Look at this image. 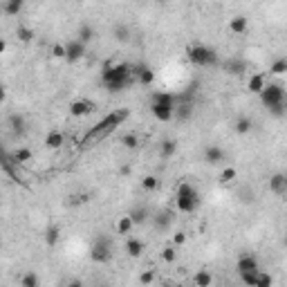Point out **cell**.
<instances>
[{
  "label": "cell",
  "instance_id": "obj_1",
  "mask_svg": "<svg viewBox=\"0 0 287 287\" xmlns=\"http://www.w3.org/2000/svg\"><path fill=\"white\" fill-rule=\"evenodd\" d=\"M133 65L130 63H114V65H106L101 72V81L103 86L110 92H121L133 83Z\"/></svg>",
  "mask_w": 287,
  "mask_h": 287
},
{
  "label": "cell",
  "instance_id": "obj_2",
  "mask_svg": "<svg viewBox=\"0 0 287 287\" xmlns=\"http://www.w3.org/2000/svg\"><path fill=\"white\" fill-rule=\"evenodd\" d=\"M260 103H263L274 117H283L287 112V92L280 83H267L263 92H260Z\"/></svg>",
  "mask_w": 287,
  "mask_h": 287
},
{
  "label": "cell",
  "instance_id": "obj_3",
  "mask_svg": "<svg viewBox=\"0 0 287 287\" xmlns=\"http://www.w3.org/2000/svg\"><path fill=\"white\" fill-rule=\"evenodd\" d=\"M175 108H177V97L171 92H155L153 101H150V112L157 121H171L175 119Z\"/></svg>",
  "mask_w": 287,
  "mask_h": 287
},
{
  "label": "cell",
  "instance_id": "obj_4",
  "mask_svg": "<svg viewBox=\"0 0 287 287\" xmlns=\"http://www.w3.org/2000/svg\"><path fill=\"white\" fill-rule=\"evenodd\" d=\"M175 207L177 211L182 213H193L197 207H200V193L193 184L189 182H182V184H177L175 189Z\"/></svg>",
  "mask_w": 287,
  "mask_h": 287
},
{
  "label": "cell",
  "instance_id": "obj_5",
  "mask_svg": "<svg viewBox=\"0 0 287 287\" xmlns=\"http://www.w3.org/2000/svg\"><path fill=\"white\" fill-rule=\"evenodd\" d=\"M186 59L197 67H213V65L220 63L218 52L213 48H209V45H204V43H193L191 48L186 50Z\"/></svg>",
  "mask_w": 287,
  "mask_h": 287
},
{
  "label": "cell",
  "instance_id": "obj_6",
  "mask_svg": "<svg viewBox=\"0 0 287 287\" xmlns=\"http://www.w3.org/2000/svg\"><path fill=\"white\" fill-rule=\"evenodd\" d=\"M126 119H128V110H126V108H121V110H112L110 114H106L101 121H97L95 126H92L90 137H106L108 133H112L114 128L121 126Z\"/></svg>",
  "mask_w": 287,
  "mask_h": 287
},
{
  "label": "cell",
  "instance_id": "obj_7",
  "mask_svg": "<svg viewBox=\"0 0 287 287\" xmlns=\"http://www.w3.org/2000/svg\"><path fill=\"white\" fill-rule=\"evenodd\" d=\"M90 260L97 265H106L112 260V242L106 236H97L90 247Z\"/></svg>",
  "mask_w": 287,
  "mask_h": 287
},
{
  "label": "cell",
  "instance_id": "obj_8",
  "mask_svg": "<svg viewBox=\"0 0 287 287\" xmlns=\"http://www.w3.org/2000/svg\"><path fill=\"white\" fill-rule=\"evenodd\" d=\"M65 52H67L65 59L70 61V63H74V61H81L83 56H86L88 45L81 43L79 38H72V40H67V43H65Z\"/></svg>",
  "mask_w": 287,
  "mask_h": 287
},
{
  "label": "cell",
  "instance_id": "obj_9",
  "mask_svg": "<svg viewBox=\"0 0 287 287\" xmlns=\"http://www.w3.org/2000/svg\"><path fill=\"white\" fill-rule=\"evenodd\" d=\"M238 274H252V271H260V263L254 254H242L236 263Z\"/></svg>",
  "mask_w": 287,
  "mask_h": 287
},
{
  "label": "cell",
  "instance_id": "obj_10",
  "mask_svg": "<svg viewBox=\"0 0 287 287\" xmlns=\"http://www.w3.org/2000/svg\"><path fill=\"white\" fill-rule=\"evenodd\" d=\"M133 76L137 79L142 86H150V83L155 81V72H153V67H148V65H144V63H137V65H133Z\"/></svg>",
  "mask_w": 287,
  "mask_h": 287
},
{
  "label": "cell",
  "instance_id": "obj_11",
  "mask_svg": "<svg viewBox=\"0 0 287 287\" xmlns=\"http://www.w3.org/2000/svg\"><path fill=\"white\" fill-rule=\"evenodd\" d=\"M204 161H207V164H211V166L224 161V148H222V146H218V144L207 146V148H204Z\"/></svg>",
  "mask_w": 287,
  "mask_h": 287
},
{
  "label": "cell",
  "instance_id": "obj_12",
  "mask_svg": "<svg viewBox=\"0 0 287 287\" xmlns=\"http://www.w3.org/2000/svg\"><path fill=\"white\" fill-rule=\"evenodd\" d=\"M247 61L244 59H238V56H233V59H229L227 63H224V70H227V74H236V76H240V74H244L247 72Z\"/></svg>",
  "mask_w": 287,
  "mask_h": 287
},
{
  "label": "cell",
  "instance_id": "obj_13",
  "mask_svg": "<svg viewBox=\"0 0 287 287\" xmlns=\"http://www.w3.org/2000/svg\"><path fill=\"white\" fill-rule=\"evenodd\" d=\"M265 88H267V76L265 74H252L249 76V81H247V90L249 92H254V95H260V92L265 90Z\"/></svg>",
  "mask_w": 287,
  "mask_h": 287
},
{
  "label": "cell",
  "instance_id": "obj_14",
  "mask_svg": "<svg viewBox=\"0 0 287 287\" xmlns=\"http://www.w3.org/2000/svg\"><path fill=\"white\" fill-rule=\"evenodd\" d=\"M144 249H146L144 240H139V238H128L126 240V254L130 258H139V256L144 254Z\"/></svg>",
  "mask_w": 287,
  "mask_h": 287
},
{
  "label": "cell",
  "instance_id": "obj_15",
  "mask_svg": "<svg viewBox=\"0 0 287 287\" xmlns=\"http://www.w3.org/2000/svg\"><path fill=\"white\" fill-rule=\"evenodd\" d=\"M63 144H65V135L59 133V130H52V133H48V137H45V148H50V150L61 148Z\"/></svg>",
  "mask_w": 287,
  "mask_h": 287
},
{
  "label": "cell",
  "instance_id": "obj_16",
  "mask_svg": "<svg viewBox=\"0 0 287 287\" xmlns=\"http://www.w3.org/2000/svg\"><path fill=\"white\" fill-rule=\"evenodd\" d=\"M90 110H92V103L90 101H83V99L70 103V114H72V117H86Z\"/></svg>",
  "mask_w": 287,
  "mask_h": 287
},
{
  "label": "cell",
  "instance_id": "obj_17",
  "mask_svg": "<svg viewBox=\"0 0 287 287\" xmlns=\"http://www.w3.org/2000/svg\"><path fill=\"white\" fill-rule=\"evenodd\" d=\"M23 7H25L23 0H5L0 9H3L5 16H18V14L23 12Z\"/></svg>",
  "mask_w": 287,
  "mask_h": 287
},
{
  "label": "cell",
  "instance_id": "obj_18",
  "mask_svg": "<svg viewBox=\"0 0 287 287\" xmlns=\"http://www.w3.org/2000/svg\"><path fill=\"white\" fill-rule=\"evenodd\" d=\"M195 287H211L213 285V274L209 269H197V274L193 276Z\"/></svg>",
  "mask_w": 287,
  "mask_h": 287
},
{
  "label": "cell",
  "instance_id": "obj_19",
  "mask_svg": "<svg viewBox=\"0 0 287 287\" xmlns=\"http://www.w3.org/2000/svg\"><path fill=\"white\" fill-rule=\"evenodd\" d=\"M175 153H177V142H175V139H164V142H161V146H159L161 159H171Z\"/></svg>",
  "mask_w": 287,
  "mask_h": 287
},
{
  "label": "cell",
  "instance_id": "obj_20",
  "mask_svg": "<svg viewBox=\"0 0 287 287\" xmlns=\"http://www.w3.org/2000/svg\"><path fill=\"white\" fill-rule=\"evenodd\" d=\"M269 191L271 193H285V173H274L269 177Z\"/></svg>",
  "mask_w": 287,
  "mask_h": 287
},
{
  "label": "cell",
  "instance_id": "obj_21",
  "mask_svg": "<svg viewBox=\"0 0 287 287\" xmlns=\"http://www.w3.org/2000/svg\"><path fill=\"white\" fill-rule=\"evenodd\" d=\"M247 27H249V23H247V18L244 16H233L231 20H229V29H231L233 34H244L247 32Z\"/></svg>",
  "mask_w": 287,
  "mask_h": 287
},
{
  "label": "cell",
  "instance_id": "obj_22",
  "mask_svg": "<svg viewBox=\"0 0 287 287\" xmlns=\"http://www.w3.org/2000/svg\"><path fill=\"white\" fill-rule=\"evenodd\" d=\"M128 216L133 218V222H135V224H144V222L150 218V211H148L146 207H135L133 211L128 213Z\"/></svg>",
  "mask_w": 287,
  "mask_h": 287
},
{
  "label": "cell",
  "instance_id": "obj_23",
  "mask_svg": "<svg viewBox=\"0 0 287 287\" xmlns=\"http://www.w3.org/2000/svg\"><path fill=\"white\" fill-rule=\"evenodd\" d=\"M20 287H40V276L36 271H25L20 276Z\"/></svg>",
  "mask_w": 287,
  "mask_h": 287
},
{
  "label": "cell",
  "instance_id": "obj_24",
  "mask_svg": "<svg viewBox=\"0 0 287 287\" xmlns=\"http://www.w3.org/2000/svg\"><path fill=\"white\" fill-rule=\"evenodd\" d=\"M193 117V103H180V106L175 108V119H180V121H189Z\"/></svg>",
  "mask_w": 287,
  "mask_h": 287
},
{
  "label": "cell",
  "instance_id": "obj_25",
  "mask_svg": "<svg viewBox=\"0 0 287 287\" xmlns=\"http://www.w3.org/2000/svg\"><path fill=\"white\" fill-rule=\"evenodd\" d=\"M252 128H254V124H252V119H249V117H238L236 124H233V130H236L238 135L252 133Z\"/></svg>",
  "mask_w": 287,
  "mask_h": 287
},
{
  "label": "cell",
  "instance_id": "obj_26",
  "mask_svg": "<svg viewBox=\"0 0 287 287\" xmlns=\"http://www.w3.org/2000/svg\"><path fill=\"white\" fill-rule=\"evenodd\" d=\"M16 36H18L20 43H32L36 32H34L32 27H27V25H18V27H16Z\"/></svg>",
  "mask_w": 287,
  "mask_h": 287
},
{
  "label": "cell",
  "instance_id": "obj_27",
  "mask_svg": "<svg viewBox=\"0 0 287 287\" xmlns=\"http://www.w3.org/2000/svg\"><path fill=\"white\" fill-rule=\"evenodd\" d=\"M95 34H97V32H95V27H92V25H88V23H86V25H81L79 32H76L79 40H81V43H86V45L90 43L92 38H95Z\"/></svg>",
  "mask_w": 287,
  "mask_h": 287
},
{
  "label": "cell",
  "instance_id": "obj_28",
  "mask_svg": "<svg viewBox=\"0 0 287 287\" xmlns=\"http://www.w3.org/2000/svg\"><path fill=\"white\" fill-rule=\"evenodd\" d=\"M269 72H271V74H276V76L287 74V56H278V59H276L274 63H271Z\"/></svg>",
  "mask_w": 287,
  "mask_h": 287
},
{
  "label": "cell",
  "instance_id": "obj_29",
  "mask_svg": "<svg viewBox=\"0 0 287 287\" xmlns=\"http://www.w3.org/2000/svg\"><path fill=\"white\" fill-rule=\"evenodd\" d=\"M133 227H135V222H133V218H130V216H121V218L117 220V231L124 233V236L133 231Z\"/></svg>",
  "mask_w": 287,
  "mask_h": 287
},
{
  "label": "cell",
  "instance_id": "obj_30",
  "mask_svg": "<svg viewBox=\"0 0 287 287\" xmlns=\"http://www.w3.org/2000/svg\"><path fill=\"white\" fill-rule=\"evenodd\" d=\"M59 238H61V231L56 227H50L48 231H45V242H48V247H56V244H59Z\"/></svg>",
  "mask_w": 287,
  "mask_h": 287
},
{
  "label": "cell",
  "instance_id": "obj_31",
  "mask_svg": "<svg viewBox=\"0 0 287 287\" xmlns=\"http://www.w3.org/2000/svg\"><path fill=\"white\" fill-rule=\"evenodd\" d=\"M32 150L29 148H18L16 153H14V164H25V161H29L32 159Z\"/></svg>",
  "mask_w": 287,
  "mask_h": 287
},
{
  "label": "cell",
  "instance_id": "obj_32",
  "mask_svg": "<svg viewBox=\"0 0 287 287\" xmlns=\"http://www.w3.org/2000/svg\"><path fill=\"white\" fill-rule=\"evenodd\" d=\"M271 285H274V276H271L269 271H263V269H260L258 280H256V287H271Z\"/></svg>",
  "mask_w": 287,
  "mask_h": 287
},
{
  "label": "cell",
  "instance_id": "obj_33",
  "mask_svg": "<svg viewBox=\"0 0 287 287\" xmlns=\"http://www.w3.org/2000/svg\"><path fill=\"white\" fill-rule=\"evenodd\" d=\"M114 38L119 40V43H126V40L130 38V29L126 27V25H117V27H114Z\"/></svg>",
  "mask_w": 287,
  "mask_h": 287
},
{
  "label": "cell",
  "instance_id": "obj_34",
  "mask_svg": "<svg viewBox=\"0 0 287 287\" xmlns=\"http://www.w3.org/2000/svg\"><path fill=\"white\" fill-rule=\"evenodd\" d=\"M121 144L126 146V148L135 150V148H137V146H139V137H137V135H135V133H126V135H124V137H121Z\"/></svg>",
  "mask_w": 287,
  "mask_h": 287
},
{
  "label": "cell",
  "instance_id": "obj_35",
  "mask_svg": "<svg viewBox=\"0 0 287 287\" xmlns=\"http://www.w3.org/2000/svg\"><path fill=\"white\" fill-rule=\"evenodd\" d=\"M157 186H159V182H157V177H155V175H146L142 180V189L144 191H155Z\"/></svg>",
  "mask_w": 287,
  "mask_h": 287
},
{
  "label": "cell",
  "instance_id": "obj_36",
  "mask_svg": "<svg viewBox=\"0 0 287 287\" xmlns=\"http://www.w3.org/2000/svg\"><path fill=\"white\" fill-rule=\"evenodd\" d=\"M171 222H173V216H171L169 211H164V213H157V218H155V224H157V227H161V229H166V227H169Z\"/></svg>",
  "mask_w": 287,
  "mask_h": 287
},
{
  "label": "cell",
  "instance_id": "obj_37",
  "mask_svg": "<svg viewBox=\"0 0 287 287\" xmlns=\"http://www.w3.org/2000/svg\"><path fill=\"white\" fill-rule=\"evenodd\" d=\"M236 177H238L236 169H233V166H227V169L222 171V175H220V182H222V184H229V182H233Z\"/></svg>",
  "mask_w": 287,
  "mask_h": 287
},
{
  "label": "cell",
  "instance_id": "obj_38",
  "mask_svg": "<svg viewBox=\"0 0 287 287\" xmlns=\"http://www.w3.org/2000/svg\"><path fill=\"white\" fill-rule=\"evenodd\" d=\"M161 260H164V263H175L177 260V249L175 247H164L161 249Z\"/></svg>",
  "mask_w": 287,
  "mask_h": 287
},
{
  "label": "cell",
  "instance_id": "obj_39",
  "mask_svg": "<svg viewBox=\"0 0 287 287\" xmlns=\"http://www.w3.org/2000/svg\"><path fill=\"white\" fill-rule=\"evenodd\" d=\"M260 271H252V274H240V280H242L247 287H256V280H258Z\"/></svg>",
  "mask_w": 287,
  "mask_h": 287
},
{
  "label": "cell",
  "instance_id": "obj_40",
  "mask_svg": "<svg viewBox=\"0 0 287 287\" xmlns=\"http://www.w3.org/2000/svg\"><path fill=\"white\" fill-rule=\"evenodd\" d=\"M52 56H54V59H65V56H67L65 45H61V43H54V45H52Z\"/></svg>",
  "mask_w": 287,
  "mask_h": 287
},
{
  "label": "cell",
  "instance_id": "obj_41",
  "mask_svg": "<svg viewBox=\"0 0 287 287\" xmlns=\"http://www.w3.org/2000/svg\"><path fill=\"white\" fill-rule=\"evenodd\" d=\"M12 124H14V130L23 133V128H25V119L20 117V114H12Z\"/></svg>",
  "mask_w": 287,
  "mask_h": 287
},
{
  "label": "cell",
  "instance_id": "obj_42",
  "mask_svg": "<svg viewBox=\"0 0 287 287\" xmlns=\"http://www.w3.org/2000/svg\"><path fill=\"white\" fill-rule=\"evenodd\" d=\"M139 280H142V285H150V283H153V280H155V274L148 269V271H144V274L139 276Z\"/></svg>",
  "mask_w": 287,
  "mask_h": 287
},
{
  "label": "cell",
  "instance_id": "obj_43",
  "mask_svg": "<svg viewBox=\"0 0 287 287\" xmlns=\"http://www.w3.org/2000/svg\"><path fill=\"white\" fill-rule=\"evenodd\" d=\"M186 242V233L184 231H177L173 236V244H184Z\"/></svg>",
  "mask_w": 287,
  "mask_h": 287
},
{
  "label": "cell",
  "instance_id": "obj_44",
  "mask_svg": "<svg viewBox=\"0 0 287 287\" xmlns=\"http://www.w3.org/2000/svg\"><path fill=\"white\" fill-rule=\"evenodd\" d=\"M65 287H83V283H81L79 278H72V280H70V283H67Z\"/></svg>",
  "mask_w": 287,
  "mask_h": 287
},
{
  "label": "cell",
  "instance_id": "obj_45",
  "mask_svg": "<svg viewBox=\"0 0 287 287\" xmlns=\"http://www.w3.org/2000/svg\"><path fill=\"white\" fill-rule=\"evenodd\" d=\"M285 193H287V175H285Z\"/></svg>",
  "mask_w": 287,
  "mask_h": 287
},
{
  "label": "cell",
  "instance_id": "obj_46",
  "mask_svg": "<svg viewBox=\"0 0 287 287\" xmlns=\"http://www.w3.org/2000/svg\"><path fill=\"white\" fill-rule=\"evenodd\" d=\"M285 244H287V233H285Z\"/></svg>",
  "mask_w": 287,
  "mask_h": 287
}]
</instances>
